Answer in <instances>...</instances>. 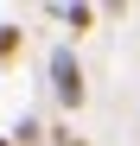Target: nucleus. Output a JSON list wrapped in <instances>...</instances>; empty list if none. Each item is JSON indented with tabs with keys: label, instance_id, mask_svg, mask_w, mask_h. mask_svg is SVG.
Returning a JSON list of instances; mask_svg holds the SVG:
<instances>
[{
	"label": "nucleus",
	"instance_id": "3",
	"mask_svg": "<svg viewBox=\"0 0 140 146\" xmlns=\"http://www.w3.org/2000/svg\"><path fill=\"white\" fill-rule=\"evenodd\" d=\"M19 38H26L19 26H0V64H13V57H19Z\"/></svg>",
	"mask_w": 140,
	"mask_h": 146
},
{
	"label": "nucleus",
	"instance_id": "2",
	"mask_svg": "<svg viewBox=\"0 0 140 146\" xmlns=\"http://www.w3.org/2000/svg\"><path fill=\"white\" fill-rule=\"evenodd\" d=\"M57 19L70 32H89V26H96V7H57Z\"/></svg>",
	"mask_w": 140,
	"mask_h": 146
},
{
	"label": "nucleus",
	"instance_id": "4",
	"mask_svg": "<svg viewBox=\"0 0 140 146\" xmlns=\"http://www.w3.org/2000/svg\"><path fill=\"white\" fill-rule=\"evenodd\" d=\"M57 146H83V140H70V133H57Z\"/></svg>",
	"mask_w": 140,
	"mask_h": 146
},
{
	"label": "nucleus",
	"instance_id": "5",
	"mask_svg": "<svg viewBox=\"0 0 140 146\" xmlns=\"http://www.w3.org/2000/svg\"><path fill=\"white\" fill-rule=\"evenodd\" d=\"M0 146H19V140H13V133H0Z\"/></svg>",
	"mask_w": 140,
	"mask_h": 146
},
{
	"label": "nucleus",
	"instance_id": "1",
	"mask_svg": "<svg viewBox=\"0 0 140 146\" xmlns=\"http://www.w3.org/2000/svg\"><path fill=\"white\" fill-rule=\"evenodd\" d=\"M51 89H57V102L64 108H83V64L77 57H70V44H57V51H51Z\"/></svg>",
	"mask_w": 140,
	"mask_h": 146
}]
</instances>
